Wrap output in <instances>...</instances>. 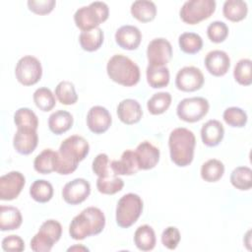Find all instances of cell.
<instances>
[{
	"label": "cell",
	"instance_id": "obj_9",
	"mask_svg": "<svg viewBox=\"0 0 252 252\" xmlns=\"http://www.w3.org/2000/svg\"><path fill=\"white\" fill-rule=\"evenodd\" d=\"M15 75L20 84L24 86H32L41 79V63L36 57L26 55L20 58L17 62Z\"/></svg>",
	"mask_w": 252,
	"mask_h": 252
},
{
	"label": "cell",
	"instance_id": "obj_5",
	"mask_svg": "<svg viewBox=\"0 0 252 252\" xmlns=\"http://www.w3.org/2000/svg\"><path fill=\"white\" fill-rule=\"evenodd\" d=\"M109 16V8L101 1L92 2L88 6L79 8L74 14V22L82 32L90 31L105 22Z\"/></svg>",
	"mask_w": 252,
	"mask_h": 252
},
{
	"label": "cell",
	"instance_id": "obj_23",
	"mask_svg": "<svg viewBox=\"0 0 252 252\" xmlns=\"http://www.w3.org/2000/svg\"><path fill=\"white\" fill-rule=\"evenodd\" d=\"M73 122V115L70 112L59 109L50 114L48 118V127L53 134L61 135L71 129Z\"/></svg>",
	"mask_w": 252,
	"mask_h": 252
},
{
	"label": "cell",
	"instance_id": "obj_1",
	"mask_svg": "<svg viewBox=\"0 0 252 252\" xmlns=\"http://www.w3.org/2000/svg\"><path fill=\"white\" fill-rule=\"evenodd\" d=\"M90 152L88 141L79 135L66 138L60 145L56 154L54 171L61 175L73 173L80 161L84 160Z\"/></svg>",
	"mask_w": 252,
	"mask_h": 252
},
{
	"label": "cell",
	"instance_id": "obj_29",
	"mask_svg": "<svg viewBox=\"0 0 252 252\" xmlns=\"http://www.w3.org/2000/svg\"><path fill=\"white\" fill-rule=\"evenodd\" d=\"M248 13V6L242 0H226L222 6L223 16L231 22L244 20Z\"/></svg>",
	"mask_w": 252,
	"mask_h": 252
},
{
	"label": "cell",
	"instance_id": "obj_44",
	"mask_svg": "<svg viewBox=\"0 0 252 252\" xmlns=\"http://www.w3.org/2000/svg\"><path fill=\"white\" fill-rule=\"evenodd\" d=\"M39 231L43 232L47 236H49L55 243L59 241L62 235V225L59 221L55 220H45L39 227Z\"/></svg>",
	"mask_w": 252,
	"mask_h": 252
},
{
	"label": "cell",
	"instance_id": "obj_15",
	"mask_svg": "<svg viewBox=\"0 0 252 252\" xmlns=\"http://www.w3.org/2000/svg\"><path fill=\"white\" fill-rule=\"evenodd\" d=\"M38 144V136L35 129L17 128L13 138V146L17 153L27 156L32 154Z\"/></svg>",
	"mask_w": 252,
	"mask_h": 252
},
{
	"label": "cell",
	"instance_id": "obj_22",
	"mask_svg": "<svg viewBox=\"0 0 252 252\" xmlns=\"http://www.w3.org/2000/svg\"><path fill=\"white\" fill-rule=\"evenodd\" d=\"M23 222L20 210L13 206L0 207V229L2 231L18 229Z\"/></svg>",
	"mask_w": 252,
	"mask_h": 252
},
{
	"label": "cell",
	"instance_id": "obj_21",
	"mask_svg": "<svg viewBox=\"0 0 252 252\" xmlns=\"http://www.w3.org/2000/svg\"><path fill=\"white\" fill-rule=\"evenodd\" d=\"M223 136L224 128L219 120H208L201 128V139L207 147L218 146L222 141Z\"/></svg>",
	"mask_w": 252,
	"mask_h": 252
},
{
	"label": "cell",
	"instance_id": "obj_45",
	"mask_svg": "<svg viewBox=\"0 0 252 252\" xmlns=\"http://www.w3.org/2000/svg\"><path fill=\"white\" fill-rule=\"evenodd\" d=\"M30 11L36 15L49 14L55 7V0H29L27 2Z\"/></svg>",
	"mask_w": 252,
	"mask_h": 252
},
{
	"label": "cell",
	"instance_id": "obj_14",
	"mask_svg": "<svg viewBox=\"0 0 252 252\" xmlns=\"http://www.w3.org/2000/svg\"><path fill=\"white\" fill-rule=\"evenodd\" d=\"M112 118L109 111L101 106L94 105L90 108L87 114L88 128L94 134H102L111 126Z\"/></svg>",
	"mask_w": 252,
	"mask_h": 252
},
{
	"label": "cell",
	"instance_id": "obj_47",
	"mask_svg": "<svg viewBox=\"0 0 252 252\" xmlns=\"http://www.w3.org/2000/svg\"><path fill=\"white\" fill-rule=\"evenodd\" d=\"M2 248L4 251H24L25 250V242L19 235L11 234L3 238L2 240Z\"/></svg>",
	"mask_w": 252,
	"mask_h": 252
},
{
	"label": "cell",
	"instance_id": "obj_10",
	"mask_svg": "<svg viewBox=\"0 0 252 252\" xmlns=\"http://www.w3.org/2000/svg\"><path fill=\"white\" fill-rule=\"evenodd\" d=\"M205 82L202 71L195 66L181 68L175 77V86L182 92H195L200 90Z\"/></svg>",
	"mask_w": 252,
	"mask_h": 252
},
{
	"label": "cell",
	"instance_id": "obj_20",
	"mask_svg": "<svg viewBox=\"0 0 252 252\" xmlns=\"http://www.w3.org/2000/svg\"><path fill=\"white\" fill-rule=\"evenodd\" d=\"M110 168L116 175H133L137 173L140 167L135 151H124L120 159H115L110 162Z\"/></svg>",
	"mask_w": 252,
	"mask_h": 252
},
{
	"label": "cell",
	"instance_id": "obj_40",
	"mask_svg": "<svg viewBox=\"0 0 252 252\" xmlns=\"http://www.w3.org/2000/svg\"><path fill=\"white\" fill-rule=\"evenodd\" d=\"M222 118L227 125L231 127H237V128L244 127L248 120V116L246 112L242 108L236 107V106L227 107L223 111Z\"/></svg>",
	"mask_w": 252,
	"mask_h": 252
},
{
	"label": "cell",
	"instance_id": "obj_38",
	"mask_svg": "<svg viewBox=\"0 0 252 252\" xmlns=\"http://www.w3.org/2000/svg\"><path fill=\"white\" fill-rule=\"evenodd\" d=\"M14 123L17 128L37 129L38 118L36 114L28 107H21L14 113Z\"/></svg>",
	"mask_w": 252,
	"mask_h": 252
},
{
	"label": "cell",
	"instance_id": "obj_32",
	"mask_svg": "<svg viewBox=\"0 0 252 252\" xmlns=\"http://www.w3.org/2000/svg\"><path fill=\"white\" fill-rule=\"evenodd\" d=\"M57 152L51 149H44L33 160L34 170L41 174H49L54 171V163Z\"/></svg>",
	"mask_w": 252,
	"mask_h": 252
},
{
	"label": "cell",
	"instance_id": "obj_46",
	"mask_svg": "<svg viewBox=\"0 0 252 252\" xmlns=\"http://www.w3.org/2000/svg\"><path fill=\"white\" fill-rule=\"evenodd\" d=\"M92 169L95 175L103 176L107 174L111 168H110V161L108 158V156L104 153L98 154L92 163Z\"/></svg>",
	"mask_w": 252,
	"mask_h": 252
},
{
	"label": "cell",
	"instance_id": "obj_39",
	"mask_svg": "<svg viewBox=\"0 0 252 252\" xmlns=\"http://www.w3.org/2000/svg\"><path fill=\"white\" fill-rule=\"evenodd\" d=\"M252 61L248 58L240 59L234 66L233 77L242 86H249L252 83Z\"/></svg>",
	"mask_w": 252,
	"mask_h": 252
},
{
	"label": "cell",
	"instance_id": "obj_36",
	"mask_svg": "<svg viewBox=\"0 0 252 252\" xmlns=\"http://www.w3.org/2000/svg\"><path fill=\"white\" fill-rule=\"evenodd\" d=\"M55 95L60 103L71 105L77 102L78 94L75 86L70 81H61L55 88Z\"/></svg>",
	"mask_w": 252,
	"mask_h": 252
},
{
	"label": "cell",
	"instance_id": "obj_48",
	"mask_svg": "<svg viewBox=\"0 0 252 252\" xmlns=\"http://www.w3.org/2000/svg\"><path fill=\"white\" fill-rule=\"evenodd\" d=\"M89 251V248H87L86 246H83V245H74V246H71L67 249V251Z\"/></svg>",
	"mask_w": 252,
	"mask_h": 252
},
{
	"label": "cell",
	"instance_id": "obj_19",
	"mask_svg": "<svg viewBox=\"0 0 252 252\" xmlns=\"http://www.w3.org/2000/svg\"><path fill=\"white\" fill-rule=\"evenodd\" d=\"M117 116L124 124L132 125L141 120L143 110L140 103L136 99L125 98L117 105Z\"/></svg>",
	"mask_w": 252,
	"mask_h": 252
},
{
	"label": "cell",
	"instance_id": "obj_31",
	"mask_svg": "<svg viewBox=\"0 0 252 252\" xmlns=\"http://www.w3.org/2000/svg\"><path fill=\"white\" fill-rule=\"evenodd\" d=\"M224 173L223 163L217 158H211L205 161L201 166V177L207 182L219 181Z\"/></svg>",
	"mask_w": 252,
	"mask_h": 252
},
{
	"label": "cell",
	"instance_id": "obj_17",
	"mask_svg": "<svg viewBox=\"0 0 252 252\" xmlns=\"http://www.w3.org/2000/svg\"><path fill=\"white\" fill-rule=\"evenodd\" d=\"M140 169L148 170L154 168L159 160V150L152 143L144 141L140 143L135 151Z\"/></svg>",
	"mask_w": 252,
	"mask_h": 252
},
{
	"label": "cell",
	"instance_id": "obj_12",
	"mask_svg": "<svg viewBox=\"0 0 252 252\" xmlns=\"http://www.w3.org/2000/svg\"><path fill=\"white\" fill-rule=\"evenodd\" d=\"M26 184V178L20 171H10L0 177V199L12 201L22 192Z\"/></svg>",
	"mask_w": 252,
	"mask_h": 252
},
{
	"label": "cell",
	"instance_id": "obj_33",
	"mask_svg": "<svg viewBox=\"0 0 252 252\" xmlns=\"http://www.w3.org/2000/svg\"><path fill=\"white\" fill-rule=\"evenodd\" d=\"M230 183L238 190L246 191L252 187V170L248 166H237L230 174Z\"/></svg>",
	"mask_w": 252,
	"mask_h": 252
},
{
	"label": "cell",
	"instance_id": "obj_30",
	"mask_svg": "<svg viewBox=\"0 0 252 252\" xmlns=\"http://www.w3.org/2000/svg\"><path fill=\"white\" fill-rule=\"evenodd\" d=\"M31 197L38 203H47L53 197L52 184L44 179H36L30 187Z\"/></svg>",
	"mask_w": 252,
	"mask_h": 252
},
{
	"label": "cell",
	"instance_id": "obj_2",
	"mask_svg": "<svg viewBox=\"0 0 252 252\" xmlns=\"http://www.w3.org/2000/svg\"><path fill=\"white\" fill-rule=\"evenodd\" d=\"M105 226V217L96 207H88L75 216L69 225V234L75 240L99 234Z\"/></svg>",
	"mask_w": 252,
	"mask_h": 252
},
{
	"label": "cell",
	"instance_id": "obj_42",
	"mask_svg": "<svg viewBox=\"0 0 252 252\" xmlns=\"http://www.w3.org/2000/svg\"><path fill=\"white\" fill-rule=\"evenodd\" d=\"M31 248L32 251L35 252H49L55 242L46 234L42 233L41 231H37L36 234L31 240Z\"/></svg>",
	"mask_w": 252,
	"mask_h": 252
},
{
	"label": "cell",
	"instance_id": "obj_41",
	"mask_svg": "<svg viewBox=\"0 0 252 252\" xmlns=\"http://www.w3.org/2000/svg\"><path fill=\"white\" fill-rule=\"evenodd\" d=\"M207 35L211 41L220 43L224 41L228 35V27L221 21L212 22L207 28Z\"/></svg>",
	"mask_w": 252,
	"mask_h": 252
},
{
	"label": "cell",
	"instance_id": "obj_27",
	"mask_svg": "<svg viewBox=\"0 0 252 252\" xmlns=\"http://www.w3.org/2000/svg\"><path fill=\"white\" fill-rule=\"evenodd\" d=\"M104 34L100 28H95L90 31H85L80 33L79 42L85 51L94 52L100 48L103 43Z\"/></svg>",
	"mask_w": 252,
	"mask_h": 252
},
{
	"label": "cell",
	"instance_id": "obj_18",
	"mask_svg": "<svg viewBox=\"0 0 252 252\" xmlns=\"http://www.w3.org/2000/svg\"><path fill=\"white\" fill-rule=\"evenodd\" d=\"M142 40L140 30L131 25L120 27L115 32V41L123 49L135 50L139 47Z\"/></svg>",
	"mask_w": 252,
	"mask_h": 252
},
{
	"label": "cell",
	"instance_id": "obj_37",
	"mask_svg": "<svg viewBox=\"0 0 252 252\" xmlns=\"http://www.w3.org/2000/svg\"><path fill=\"white\" fill-rule=\"evenodd\" d=\"M32 98L36 107L44 112L50 111L56 104L55 95L50 89L45 87L36 89L33 93Z\"/></svg>",
	"mask_w": 252,
	"mask_h": 252
},
{
	"label": "cell",
	"instance_id": "obj_35",
	"mask_svg": "<svg viewBox=\"0 0 252 252\" xmlns=\"http://www.w3.org/2000/svg\"><path fill=\"white\" fill-rule=\"evenodd\" d=\"M180 49L187 54H196L203 47V39L196 32H183L178 37Z\"/></svg>",
	"mask_w": 252,
	"mask_h": 252
},
{
	"label": "cell",
	"instance_id": "obj_13",
	"mask_svg": "<svg viewBox=\"0 0 252 252\" xmlns=\"http://www.w3.org/2000/svg\"><path fill=\"white\" fill-rule=\"evenodd\" d=\"M91 184L84 178H75L66 183L62 189L63 200L69 205L83 203L90 196Z\"/></svg>",
	"mask_w": 252,
	"mask_h": 252
},
{
	"label": "cell",
	"instance_id": "obj_11",
	"mask_svg": "<svg viewBox=\"0 0 252 252\" xmlns=\"http://www.w3.org/2000/svg\"><path fill=\"white\" fill-rule=\"evenodd\" d=\"M147 58L151 66H165L172 58V46L163 38H154L147 48Z\"/></svg>",
	"mask_w": 252,
	"mask_h": 252
},
{
	"label": "cell",
	"instance_id": "obj_4",
	"mask_svg": "<svg viewBox=\"0 0 252 252\" xmlns=\"http://www.w3.org/2000/svg\"><path fill=\"white\" fill-rule=\"evenodd\" d=\"M106 72L113 82L124 87L137 85L141 77L139 66L129 57L122 54H115L108 60Z\"/></svg>",
	"mask_w": 252,
	"mask_h": 252
},
{
	"label": "cell",
	"instance_id": "obj_6",
	"mask_svg": "<svg viewBox=\"0 0 252 252\" xmlns=\"http://www.w3.org/2000/svg\"><path fill=\"white\" fill-rule=\"evenodd\" d=\"M143 200L135 193L123 195L116 206L115 220L118 226L128 228L133 225L143 212Z\"/></svg>",
	"mask_w": 252,
	"mask_h": 252
},
{
	"label": "cell",
	"instance_id": "obj_16",
	"mask_svg": "<svg viewBox=\"0 0 252 252\" xmlns=\"http://www.w3.org/2000/svg\"><path fill=\"white\" fill-rule=\"evenodd\" d=\"M205 66L211 75L221 77L229 70L230 58L223 50H212L205 57Z\"/></svg>",
	"mask_w": 252,
	"mask_h": 252
},
{
	"label": "cell",
	"instance_id": "obj_8",
	"mask_svg": "<svg viewBox=\"0 0 252 252\" xmlns=\"http://www.w3.org/2000/svg\"><path fill=\"white\" fill-rule=\"evenodd\" d=\"M210 104L207 98L193 96L183 98L176 107V114L179 119L194 123L203 119L209 112Z\"/></svg>",
	"mask_w": 252,
	"mask_h": 252
},
{
	"label": "cell",
	"instance_id": "obj_24",
	"mask_svg": "<svg viewBox=\"0 0 252 252\" xmlns=\"http://www.w3.org/2000/svg\"><path fill=\"white\" fill-rule=\"evenodd\" d=\"M130 12L139 22L149 23L157 16V6L153 1L137 0L132 3Z\"/></svg>",
	"mask_w": 252,
	"mask_h": 252
},
{
	"label": "cell",
	"instance_id": "obj_25",
	"mask_svg": "<svg viewBox=\"0 0 252 252\" xmlns=\"http://www.w3.org/2000/svg\"><path fill=\"white\" fill-rule=\"evenodd\" d=\"M156 233L148 224L140 225L134 233V243L141 251H151L156 246Z\"/></svg>",
	"mask_w": 252,
	"mask_h": 252
},
{
	"label": "cell",
	"instance_id": "obj_7",
	"mask_svg": "<svg viewBox=\"0 0 252 252\" xmlns=\"http://www.w3.org/2000/svg\"><path fill=\"white\" fill-rule=\"evenodd\" d=\"M215 0H189L186 1L180 11L181 20L189 25H196L210 18L216 11Z\"/></svg>",
	"mask_w": 252,
	"mask_h": 252
},
{
	"label": "cell",
	"instance_id": "obj_3",
	"mask_svg": "<svg viewBox=\"0 0 252 252\" xmlns=\"http://www.w3.org/2000/svg\"><path fill=\"white\" fill-rule=\"evenodd\" d=\"M196 138L194 133L184 127L173 129L168 138L170 158L177 166L185 167L194 158Z\"/></svg>",
	"mask_w": 252,
	"mask_h": 252
},
{
	"label": "cell",
	"instance_id": "obj_34",
	"mask_svg": "<svg viewBox=\"0 0 252 252\" xmlns=\"http://www.w3.org/2000/svg\"><path fill=\"white\" fill-rule=\"evenodd\" d=\"M171 94L167 92H159L152 95L147 102L148 110L153 115L164 113L171 104Z\"/></svg>",
	"mask_w": 252,
	"mask_h": 252
},
{
	"label": "cell",
	"instance_id": "obj_26",
	"mask_svg": "<svg viewBox=\"0 0 252 252\" xmlns=\"http://www.w3.org/2000/svg\"><path fill=\"white\" fill-rule=\"evenodd\" d=\"M147 82L153 89H161L169 84L170 75L166 66L148 65L146 70Z\"/></svg>",
	"mask_w": 252,
	"mask_h": 252
},
{
	"label": "cell",
	"instance_id": "obj_43",
	"mask_svg": "<svg viewBox=\"0 0 252 252\" xmlns=\"http://www.w3.org/2000/svg\"><path fill=\"white\" fill-rule=\"evenodd\" d=\"M160 239L164 247L169 250H174L178 246L181 239L180 231L175 226H168L162 231Z\"/></svg>",
	"mask_w": 252,
	"mask_h": 252
},
{
	"label": "cell",
	"instance_id": "obj_28",
	"mask_svg": "<svg viewBox=\"0 0 252 252\" xmlns=\"http://www.w3.org/2000/svg\"><path fill=\"white\" fill-rule=\"evenodd\" d=\"M124 181L116 175L112 169L105 175L99 176L96 180V188L99 193L105 195H113L122 190Z\"/></svg>",
	"mask_w": 252,
	"mask_h": 252
}]
</instances>
